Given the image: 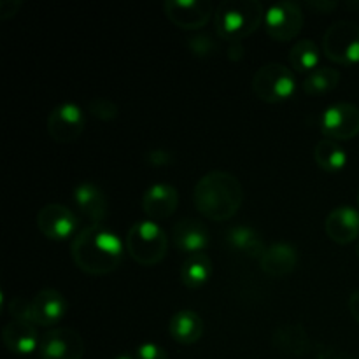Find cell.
I'll use <instances>...</instances> for the list:
<instances>
[{
	"instance_id": "603a6c76",
	"label": "cell",
	"mask_w": 359,
	"mask_h": 359,
	"mask_svg": "<svg viewBox=\"0 0 359 359\" xmlns=\"http://www.w3.org/2000/svg\"><path fill=\"white\" fill-rule=\"evenodd\" d=\"M210 276H212V259L205 252L188 256L181 266V280L189 290L202 287L203 284L209 283Z\"/></svg>"
},
{
	"instance_id": "5bb4252c",
	"label": "cell",
	"mask_w": 359,
	"mask_h": 359,
	"mask_svg": "<svg viewBox=\"0 0 359 359\" xmlns=\"http://www.w3.org/2000/svg\"><path fill=\"white\" fill-rule=\"evenodd\" d=\"M172 241L174 245L184 255H202L210 245V235L205 224L193 217H184L175 223L172 230Z\"/></svg>"
},
{
	"instance_id": "8992f818",
	"label": "cell",
	"mask_w": 359,
	"mask_h": 359,
	"mask_svg": "<svg viewBox=\"0 0 359 359\" xmlns=\"http://www.w3.org/2000/svg\"><path fill=\"white\" fill-rule=\"evenodd\" d=\"M323 51L340 65L359 63V25L356 21L340 20L330 25L323 37Z\"/></svg>"
},
{
	"instance_id": "f546056e",
	"label": "cell",
	"mask_w": 359,
	"mask_h": 359,
	"mask_svg": "<svg viewBox=\"0 0 359 359\" xmlns=\"http://www.w3.org/2000/svg\"><path fill=\"white\" fill-rule=\"evenodd\" d=\"M144 160L151 167H168L174 163V154L167 149H151L144 154Z\"/></svg>"
},
{
	"instance_id": "6da1fadb",
	"label": "cell",
	"mask_w": 359,
	"mask_h": 359,
	"mask_svg": "<svg viewBox=\"0 0 359 359\" xmlns=\"http://www.w3.org/2000/svg\"><path fill=\"white\" fill-rule=\"evenodd\" d=\"M126 244L105 224H90L74 237L70 255L77 269L90 276H105L121 265Z\"/></svg>"
},
{
	"instance_id": "ffe728a7",
	"label": "cell",
	"mask_w": 359,
	"mask_h": 359,
	"mask_svg": "<svg viewBox=\"0 0 359 359\" xmlns=\"http://www.w3.org/2000/svg\"><path fill=\"white\" fill-rule=\"evenodd\" d=\"M168 333L172 340L181 346L196 344L203 335V319L198 312L191 309H182L172 316L168 323Z\"/></svg>"
},
{
	"instance_id": "8fae6325",
	"label": "cell",
	"mask_w": 359,
	"mask_h": 359,
	"mask_svg": "<svg viewBox=\"0 0 359 359\" xmlns=\"http://www.w3.org/2000/svg\"><path fill=\"white\" fill-rule=\"evenodd\" d=\"M37 228L49 241H67L76 235L79 219L69 207L48 203L37 212Z\"/></svg>"
},
{
	"instance_id": "7a4b0ae2",
	"label": "cell",
	"mask_w": 359,
	"mask_h": 359,
	"mask_svg": "<svg viewBox=\"0 0 359 359\" xmlns=\"http://www.w3.org/2000/svg\"><path fill=\"white\" fill-rule=\"evenodd\" d=\"M244 202V188L233 174L210 170L198 179L193 191V203L202 216L210 221H228Z\"/></svg>"
},
{
	"instance_id": "9c48e42d",
	"label": "cell",
	"mask_w": 359,
	"mask_h": 359,
	"mask_svg": "<svg viewBox=\"0 0 359 359\" xmlns=\"http://www.w3.org/2000/svg\"><path fill=\"white\" fill-rule=\"evenodd\" d=\"M321 132L326 139L349 140L359 133V107L349 102H339L321 114Z\"/></svg>"
},
{
	"instance_id": "d4e9b609",
	"label": "cell",
	"mask_w": 359,
	"mask_h": 359,
	"mask_svg": "<svg viewBox=\"0 0 359 359\" xmlns=\"http://www.w3.org/2000/svg\"><path fill=\"white\" fill-rule=\"evenodd\" d=\"M319 60H321V49L312 39H302L290 49V63L297 72L311 74L312 70L321 67Z\"/></svg>"
},
{
	"instance_id": "ab89813d",
	"label": "cell",
	"mask_w": 359,
	"mask_h": 359,
	"mask_svg": "<svg viewBox=\"0 0 359 359\" xmlns=\"http://www.w3.org/2000/svg\"><path fill=\"white\" fill-rule=\"evenodd\" d=\"M358 359H359V358H358Z\"/></svg>"
},
{
	"instance_id": "44dd1931",
	"label": "cell",
	"mask_w": 359,
	"mask_h": 359,
	"mask_svg": "<svg viewBox=\"0 0 359 359\" xmlns=\"http://www.w3.org/2000/svg\"><path fill=\"white\" fill-rule=\"evenodd\" d=\"M273 346L284 354L304 356V354L311 353L312 340L304 326L298 323H287V325L277 326L276 333H273Z\"/></svg>"
},
{
	"instance_id": "d6a6232c",
	"label": "cell",
	"mask_w": 359,
	"mask_h": 359,
	"mask_svg": "<svg viewBox=\"0 0 359 359\" xmlns=\"http://www.w3.org/2000/svg\"><path fill=\"white\" fill-rule=\"evenodd\" d=\"M311 9L314 11H319V13H332L333 9H337L339 7V2H333V0H318V2H309L307 4Z\"/></svg>"
},
{
	"instance_id": "52a82bcc",
	"label": "cell",
	"mask_w": 359,
	"mask_h": 359,
	"mask_svg": "<svg viewBox=\"0 0 359 359\" xmlns=\"http://www.w3.org/2000/svg\"><path fill=\"white\" fill-rule=\"evenodd\" d=\"M304 11L297 2H276L265 11V30L273 41H293L304 27Z\"/></svg>"
},
{
	"instance_id": "1f68e13d",
	"label": "cell",
	"mask_w": 359,
	"mask_h": 359,
	"mask_svg": "<svg viewBox=\"0 0 359 359\" xmlns=\"http://www.w3.org/2000/svg\"><path fill=\"white\" fill-rule=\"evenodd\" d=\"M20 7L21 0H2V2H0V18H2V20H9V18L16 16Z\"/></svg>"
},
{
	"instance_id": "83f0119b",
	"label": "cell",
	"mask_w": 359,
	"mask_h": 359,
	"mask_svg": "<svg viewBox=\"0 0 359 359\" xmlns=\"http://www.w3.org/2000/svg\"><path fill=\"white\" fill-rule=\"evenodd\" d=\"M7 309H9V314L14 321H23V323H30V325H35L32 300H27V298L23 297H14L11 298L9 304H7Z\"/></svg>"
},
{
	"instance_id": "d590c367",
	"label": "cell",
	"mask_w": 359,
	"mask_h": 359,
	"mask_svg": "<svg viewBox=\"0 0 359 359\" xmlns=\"http://www.w3.org/2000/svg\"><path fill=\"white\" fill-rule=\"evenodd\" d=\"M319 359H344V358L337 356V354H333V353H328V354H323V356H319Z\"/></svg>"
},
{
	"instance_id": "30bf717a",
	"label": "cell",
	"mask_w": 359,
	"mask_h": 359,
	"mask_svg": "<svg viewBox=\"0 0 359 359\" xmlns=\"http://www.w3.org/2000/svg\"><path fill=\"white\" fill-rule=\"evenodd\" d=\"M163 11L165 16L182 30H198L216 14L209 0H167Z\"/></svg>"
},
{
	"instance_id": "9a60e30c",
	"label": "cell",
	"mask_w": 359,
	"mask_h": 359,
	"mask_svg": "<svg viewBox=\"0 0 359 359\" xmlns=\"http://www.w3.org/2000/svg\"><path fill=\"white\" fill-rule=\"evenodd\" d=\"M325 231L337 244H351L359 241V210L351 205L333 209L325 219Z\"/></svg>"
},
{
	"instance_id": "277c9868",
	"label": "cell",
	"mask_w": 359,
	"mask_h": 359,
	"mask_svg": "<svg viewBox=\"0 0 359 359\" xmlns=\"http://www.w3.org/2000/svg\"><path fill=\"white\" fill-rule=\"evenodd\" d=\"M126 251L139 265H158L167 255L168 238L163 228L153 219H140L126 233Z\"/></svg>"
},
{
	"instance_id": "2e32d148",
	"label": "cell",
	"mask_w": 359,
	"mask_h": 359,
	"mask_svg": "<svg viewBox=\"0 0 359 359\" xmlns=\"http://www.w3.org/2000/svg\"><path fill=\"white\" fill-rule=\"evenodd\" d=\"M32 307H34V323L35 326H55L56 323L65 318L69 311V302L60 291L42 290L32 298Z\"/></svg>"
},
{
	"instance_id": "836d02e7",
	"label": "cell",
	"mask_w": 359,
	"mask_h": 359,
	"mask_svg": "<svg viewBox=\"0 0 359 359\" xmlns=\"http://www.w3.org/2000/svg\"><path fill=\"white\" fill-rule=\"evenodd\" d=\"M349 311L353 314V318L359 323V290L354 291L349 297Z\"/></svg>"
},
{
	"instance_id": "7402d4cb",
	"label": "cell",
	"mask_w": 359,
	"mask_h": 359,
	"mask_svg": "<svg viewBox=\"0 0 359 359\" xmlns=\"http://www.w3.org/2000/svg\"><path fill=\"white\" fill-rule=\"evenodd\" d=\"M226 244L235 252L248 258H258L265 251V242L259 231L256 228L248 226V224H238V226H231L226 231Z\"/></svg>"
},
{
	"instance_id": "d6986e66",
	"label": "cell",
	"mask_w": 359,
	"mask_h": 359,
	"mask_svg": "<svg viewBox=\"0 0 359 359\" xmlns=\"http://www.w3.org/2000/svg\"><path fill=\"white\" fill-rule=\"evenodd\" d=\"M4 346L18 356H30L41 347V339L35 325L23 321H11L2 330Z\"/></svg>"
},
{
	"instance_id": "e0dca14e",
	"label": "cell",
	"mask_w": 359,
	"mask_h": 359,
	"mask_svg": "<svg viewBox=\"0 0 359 359\" xmlns=\"http://www.w3.org/2000/svg\"><path fill=\"white\" fill-rule=\"evenodd\" d=\"M258 262L263 272L269 276H290L298 266V251L294 245L287 244V242H273V244L266 245Z\"/></svg>"
},
{
	"instance_id": "74e56055",
	"label": "cell",
	"mask_w": 359,
	"mask_h": 359,
	"mask_svg": "<svg viewBox=\"0 0 359 359\" xmlns=\"http://www.w3.org/2000/svg\"><path fill=\"white\" fill-rule=\"evenodd\" d=\"M356 255H358V258H359V241L356 242Z\"/></svg>"
},
{
	"instance_id": "cb8c5ba5",
	"label": "cell",
	"mask_w": 359,
	"mask_h": 359,
	"mask_svg": "<svg viewBox=\"0 0 359 359\" xmlns=\"http://www.w3.org/2000/svg\"><path fill=\"white\" fill-rule=\"evenodd\" d=\"M316 163L326 172H340L346 168L347 161V151L344 149L342 144L332 139H321L314 149Z\"/></svg>"
},
{
	"instance_id": "5b68a950",
	"label": "cell",
	"mask_w": 359,
	"mask_h": 359,
	"mask_svg": "<svg viewBox=\"0 0 359 359\" xmlns=\"http://www.w3.org/2000/svg\"><path fill=\"white\" fill-rule=\"evenodd\" d=\"M252 91L259 100L269 104L290 100L297 93V77L283 63H266L252 76Z\"/></svg>"
},
{
	"instance_id": "8d00e7d4",
	"label": "cell",
	"mask_w": 359,
	"mask_h": 359,
	"mask_svg": "<svg viewBox=\"0 0 359 359\" xmlns=\"http://www.w3.org/2000/svg\"><path fill=\"white\" fill-rule=\"evenodd\" d=\"M114 359H137V358L130 356V354H119V356H116Z\"/></svg>"
},
{
	"instance_id": "f35d334b",
	"label": "cell",
	"mask_w": 359,
	"mask_h": 359,
	"mask_svg": "<svg viewBox=\"0 0 359 359\" xmlns=\"http://www.w3.org/2000/svg\"><path fill=\"white\" fill-rule=\"evenodd\" d=\"M358 203H359V193H358Z\"/></svg>"
},
{
	"instance_id": "4fadbf2b",
	"label": "cell",
	"mask_w": 359,
	"mask_h": 359,
	"mask_svg": "<svg viewBox=\"0 0 359 359\" xmlns=\"http://www.w3.org/2000/svg\"><path fill=\"white\" fill-rule=\"evenodd\" d=\"M140 205L149 219H167L177 210L179 193L168 182H156L144 191Z\"/></svg>"
},
{
	"instance_id": "4316f807",
	"label": "cell",
	"mask_w": 359,
	"mask_h": 359,
	"mask_svg": "<svg viewBox=\"0 0 359 359\" xmlns=\"http://www.w3.org/2000/svg\"><path fill=\"white\" fill-rule=\"evenodd\" d=\"M88 111L100 121H112L118 118L119 105L107 97H98L88 104Z\"/></svg>"
},
{
	"instance_id": "e575fe53",
	"label": "cell",
	"mask_w": 359,
	"mask_h": 359,
	"mask_svg": "<svg viewBox=\"0 0 359 359\" xmlns=\"http://www.w3.org/2000/svg\"><path fill=\"white\" fill-rule=\"evenodd\" d=\"M228 55L231 56V60H241L244 56V48H242L241 42H230Z\"/></svg>"
},
{
	"instance_id": "ac0fdd59",
	"label": "cell",
	"mask_w": 359,
	"mask_h": 359,
	"mask_svg": "<svg viewBox=\"0 0 359 359\" xmlns=\"http://www.w3.org/2000/svg\"><path fill=\"white\" fill-rule=\"evenodd\" d=\"M74 203L93 224H102L107 217L109 202L100 186L90 181L79 182L74 188Z\"/></svg>"
},
{
	"instance_id": "4dcf8cb0",
	"label": "cell",
	"mask_w": 359,
	"mask_h": 359,
	"mask_svg": "<svg viewBox=\"0 0 359 359\" xmlns=\"http://www.w3.org/2000/svg\"><path fill=\"white\" fill-rule=\"evenodd\" d=\"M137 359H168V354L161 346L154 342H144L137 347L135 351Z\"/></svg>"
},
{
	"instance_id": "f1b7e54d",
	"label": "cell",
	"mask_w": 359,
	"mask_h": 359,
	"mask_svg": "<svg viewBox=\"0 0 359 359\" xmlns=\"http://www.w3.org/2000/svg\"><path fill=\"white\" fill-rule=\"evenodd\" d=\"M188 48L191 49L193 55L205 58V56H212L216 51V42L209 37V35H196V37L188 39Z\"/></svg>"
},
{
	"instance_id": "7c38bea8",
	"label": "cell",
	"mask_w": 359,
	"mask_h": 359,
	"mask_svg": "<svg viewBox=\"0 0 359 359\" xmlns=\"http://www.w3.org/2000/svg\"><path fill=\"white\" fill-rule=\"evenodd\" d=\"M39 356L41 359H83L84 340L72 328L49 330L41 339Z\"/></svg>"
},
{
	"instance_id": "3957f363",
	"label": "cell",
	"mask_w": 359,
	"mask_h": 359,
	"mask_svg": "<svg viewBox=\"0 0 359 359\" xmlns=\"http://www.w3.org/2000/svg\"><path fill=\"white\" fill-rule=\"evenodd\" d=\"M265 20V9L258 0H223L216 7L214 27L226 42H241Z\"/></svg>"
},
{
	"instance_id": "484cf974",
	"label": "cell",
	"mask_w": 359,
	"mask_h": 359,
	"mask_svg": "<svg viewBox=\"0 0 359 359\" xmlns=\"http://www.w3.org/2000/svg\"><path fill=\"white\" fill-rule=\"evenodd\" d=\"M340 83V72L333 67H318L316 70H312L311 74H307L304 79V91L311 97H319V95H325L328 91L335 90Z\"/></svg>"
},
{
	"instance_id": "ba28073f",
	"label": "cell",
	"mask_w": 359,
	"mask_h": 359,
	"mask_svg": "<svg viewBox=\"0 0 359 359\" xmlns=\"http://www.w3.org/2000/svg\"><path fill=\"white\" fill-rule=\"evenodd\" d=\"M86 116L76 102H62L56 105L48 118V132L55 142H74L84 132Z\"/></svg>"
}]
</instances>
